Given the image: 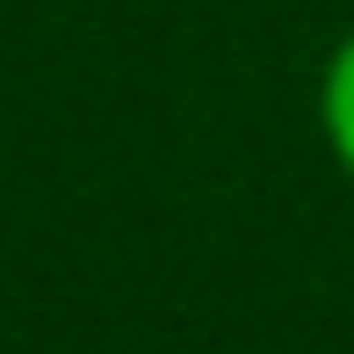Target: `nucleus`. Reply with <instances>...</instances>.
<instances>
[{
    "label": "nucleus",
    "mask_w": 354,
    "mask_h": 354,
    "mask_svg": "<svg viewBox=\"0 0 354 354\" xmlns=\"http://www.w3.org/2000/svg\"><path fill=\"white\" fill-rule=\"evenodd\" d=\"M318 123H326L333 159L354 174V29L340 37V51L326 58V80H318Z\"/></svg>",
    "instance_id": "obj_1"
}]
</instances>
